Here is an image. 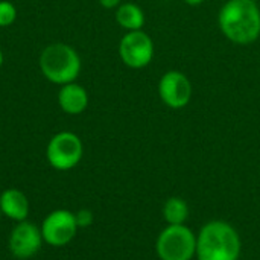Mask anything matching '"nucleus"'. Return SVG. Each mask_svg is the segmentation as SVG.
<instances>
[{"label": "nucleus", "mask_w": 260, "mask_h": 260, "mask_svg": "<svg viewBox=\"0 0 260 260\" xmlns=\"http://www.w3.org/2000/svg\"><path fill=\"white\" fill-rule=\"evenodd\" d=\"M222 35L239 46L257 41L260 37V8L257 0H227L218 14Z\"/></svg>", "instance_id": "f257e3e1"}, {"label": "nucleus", "mask_w": 260, "mask_h": 260, "mask_svg": "<svg viewBox=\"0 0 260 260\" xmlns=\"http://www.w3.org/2000/svg\"><path fill=\"white\" fill-rule=\"evenodd\" d=\"M239 254L241 239L229 222L212 221L197 236L198 260H238Z\"/></svg>", "instance_id": "f03ea898"}, {"label": "nucleus", "mask_w": 260, "mask_h": 260, "mask_svg": "<svg viewBox=\"0 0 260 260\" xmlns=\"http://www.w3.org/2000/svg\"><path fill=\"white\" fill-rule=\"evenodd\" d=\"M43 76L58 85L75 82L81 73V58L78 52L64 43H53L43 49L40 55Z\"/></svg>", "instance_id": "7ed1b4c3"}, {"label": "nucleus", "mask_w": 260, "mask_h": 260, "mask_svg": "<svg viewBox=\"0 0 260 260\" xmlns=\"http://www.w3.org/2000/svg\"><path fill=\"white\" fill-rule=\"evenodd\" d=\"M157 254L161 260H190L197 256V236L183 225H168L157 239Z\"/></svg>", "instance_id": "20e7f679"}, {"label": "nucleus", "mask_w": 260, "mask_h": 260, "mask_svg": "<svg viewBox=\"0 0 260 260\" xmlns=\"http://www.w3.org/2000/svg\"><path fill=\"white\" fill-rule=\"evenodd\" d=\"M84 155L82 140L70 131L55 134L46 148V158L56 171H70L79 165Z\"/></svg>", "instance_id": "39448f33"}, {"label": "nucleus", "mask_w": 260, "mask_h": 260, "mask_svg": "<svg viewBox=\"0 0 260 260\" xmlns=\"http://www.w3.org/2000/svg\"><path fill=\"white\" fill-rule=\"evenodd\" d=\"M119 55L129 69H143L152 62L154 41L145 30L126 32L119 43Z\"/></svg>", "instance_id": "423d86ee"}, {"label": "nucleus", "mask_w": 260, "mask_h": 260, "mask_svg": "<svg viewBox=\"0 0 260 260\" xmlns=\"http://www.w3.org/2000/svg\"><path fill=\"white\" fill-rule=\"evenodd\" d=\"M41 236L47 245L64 247L73 241L78 232L75 213L66 209L50 212L41 222Z\"/></svg>", "instance_id": "0eeeda50"}, {"label": "nucleus", "mask_w": 260, "mask_h": 260, "mask_svg": "<svg viewBox=\"0 0 260 260\" xmlns=\"http://www.w3.org/2000/svg\"><path fill=\"white\" fill-rule=\"evenodd\" d=\"M158 96L168 108L181 110L192 99V82L183 72L169 70L158 81Z\"/></svg>", "instance_id": "6e6552de"}, {"label": "nucleus", "mask_w": 260, "mask_h": 260, "mask_svg": "<svg viewBox=\"0 0 260 260\" xmlns=\"http://www.w3.org/2000/svg\"><path fill=\"white\" fill-rule=\"evenodd\" d=\"M43 242L40 227L29 221H21L12 229L8 247L14 257L24 260L34 257L41 250Z\"/></svg>", "instance_id": "1a4fd4ad"}, {"label": "nucleus", "mask_w": 260, "mask_h": 260, "mask_svg": "<svg viewBox=\"0 0 260 260\" xmlns=\"http://www.w3.org/2000/svg\"><path fill=\"white\" fill-rule=\"evenodd\" d=\"M58 104L61 110L70 116L81 114L88 107V93L82 85L76 82L66 84L58 93Z\"/></svg>", "instance_id": "9d476101"}, {"label": "nucleus", "mask_w": 260, "mask_h": 260, "mask_svg": "<svg viewBox=\"0 0 260 260\" xmlns=\"http://www.w3.org/2000/svg\"><path fill=\"white\" fill-rule=\"evenodd\" d=\"M0 210L3 216L21 222L29 215V201L21 190L6 189L0 193Z\"/></svg>", "instance_id": "9b49d317"}, {"label": "nucleus", "mask_w": 260, "mask_h": 260, "mask_svg": "<svg viewBox=\"0 0 260 260\" xmlns=\"http://www.w3.org/2000/svg\"><path fill=\"white\" fill-rule=\"evenodd\" d=\"M116 21L120 27L131 30H142L145 26V12L136 3H122L116 11Z\"/></svg>", "instance_id": "f8f14e48"}, {"label": "nucleus", "mask_w": 260, "mask_h": 260, "mask_svg": "<svg viewBox=\"0 0 260 260\" xmlns=\"http://www.w3.org/2000/svg\"><path fill=\"white\" fill-rule=\"evenodd\" d=\"M163 216L169 225H183L189 218V207L181 198H169L163 207Z\"/></svg>", "instance_id": "ddd939ff"}, {"label": "nucleus", "mask_w": 260, "mask_h": 260, "mask_svg": "<svg viewBox=\"0 0 260 260\" xmlns=\"http://www.w3.org/2000/svg\"><path fill=\"white\" fill-rule=\"evenodd\" d=\"M17 18V9L11 2L2 0L0 2V27L11 26Z\"/></svg>", "instance_id": "4468645a"}, {"label": "nucleus", "mask_w": 260, "mask_h": 260, "mask_svg": "<svg viewBox=\"0 0 260 260\" xmlns=\"http://www.w3.org/2000/svg\"><path fill=\"white\" fill-rule=\"evenodd\" d=\"M75 219L78 224V229H87L93 224V213L88 209H81L75 213Z\"/></svg>", "instance_id": "2eb2a0df"}, {"label": "nucleus", "mask_w": 260, "mask_h": 260, "mask_svg": "<svg viewBox=\"0 0 260 260\" xmlns=\"http://www.w3.org/2000/svg\"><path fill=\"white\" fill-rule=\"evenodd\" d=\"M99 3L105 9H113V8H117L120 5V0H99Z\"/></svg>", "instance_id": "dca6fc26"}, {"label": "nucleus", "mask_w": 260, "mask_h": 260, "mask_svg": "<svg viewBox=\"0 0 260 260\" xmlns=\"http://www.w3.org/2000/svg\"><path fill=\"white\" fill-rule=\"evenodd\" d=\"M186 5H189V6H200V5H203L206 0H183Z\"/></svg>", "instance_id": "f3484780"}, {"label": "nucleus", "mask_w": 260, "mask_h": 260, "mask_svg": "<svg viewBox=\"0 0 260 260\" xmlns=\"http://www.w3.org/2000/svg\"><path fill=\"white\" fill-rule=\"evenodd\" d=\"M2 64H3V52L0 50V67H2Z\"/></svg>", "instance_id": "a211bd4d"}, {"label": "nucleus", "mask_w": 260, "mask_h": 260, "mask_svg": "<svg viewBox=\"0 0 260 260\" xmlns=\"http://www.w3.org/2000/svg\"><path fill=\"white\" fill-rule=\"evenodd\" d=\"M0 215H2V210H0Z\"/></svg>", "instance_id": "6ab92c4d"}]
</instances>
